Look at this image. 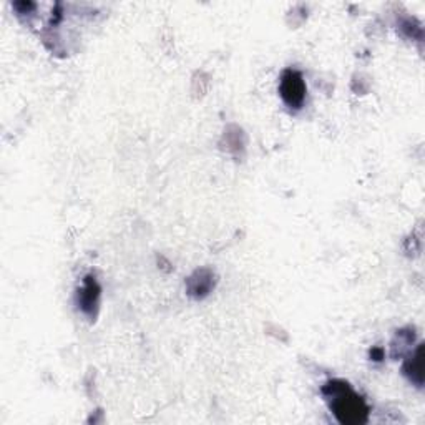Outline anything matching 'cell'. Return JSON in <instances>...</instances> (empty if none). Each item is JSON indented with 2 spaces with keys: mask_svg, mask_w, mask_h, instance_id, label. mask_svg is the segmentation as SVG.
Segmentation results:
<instances>
[{
  "mask_svg": "<svg viewBox=\"0 0 425 425\" xmlns=\"http://www.w3.org/2000/svg\"><path fill=\"white\" fill-rule=\"evenodd\" d=\"M98 299V286L95 281H87V284H85V288L81 289L80 293V302H81V309L85 310V313H90L92 308H95Z\"/></svg>",
  "mask_w": 425,
  "mask_h": 425,
  "instance_id": "obj_3",
  "label": "cell"
},
{
  "mask_svg": "<svg viewBox=\"0 0 425 425\" xmlns=\"http://www.w3.org/2000/svg\"><path fill=\"white\" fill-rule=\"evenodd\" d=\"M279 92L283 100L291 108H299L306 97V85L301 73L296 70H286L281 77Z\"/></svg>",
  "mask_w": 425,
  "mask_h": 425,
  "instance_id": "obj_2",
  "label": "cell"
},
{
  "mask_svg": "<svg viewBox=\"0 0 425 425\" xmlns=\"http://www.w3.org/2000/svg\"><path fill=\"white\" fill-rule=\"evenodd\" d=\"M324 395L329 400L330 411L344 425H357L367 420V406L361 397L349 389L346 382L334 381L324 387Z\"/></svg>",
  "mask_w": 425,
  "mask_h": 425,
  "instance_id": "obj_1",
  "label": "cell"
},
{
  "mask_svg": "<svg viewBox=\"0 0 425 425\" xmlns=\"http://www.w3.org/2000/svg\"><path fill=\"white\" fill-rule=\"evenodd\" d=\"M408 374H412V379H415L417 382L422 384V346L417 349L415 357L412 359L411 372H408Z\"/></svg>",
  "mask_w": 425,
  "mask_h": 425,
  "instance_id": "obj_4",
  "label": "cell"
}]
</instances>
